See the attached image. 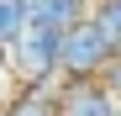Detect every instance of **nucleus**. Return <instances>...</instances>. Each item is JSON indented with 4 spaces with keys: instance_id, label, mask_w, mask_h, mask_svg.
<instances>
[{
    "instance_id": "obj_9",
    "label": "nucleus",
    "mask_w": 121,
    "mask_h": 116,
    "mask_svg": "<svg viewBox=\"0 0 121 116\" xmlns=\"http://www.w3.org/2000/svg\"><path fill=\"white\" fill-rule=\"evenodd\" d=\"M5 69L11 63H5V48H0V95H5Z\"/></svg>"
},
{
    "instance_id": "obj_7",
    "label": "nucleus",
    "mask_w": 121,
    "mask_h": 116,
    "mask_svg": "<svg viewBox=\"0 0 121 116\" xmlns=\"http://www.w3.org/2000/svg\"><path fill=\"white\" fill-rule=\"evenodd\" d=\"M5 116H53V111L42 106V90H26V100H16V111H5Z\"/></svg>"
},
{
    "instance_id": "obj_2",
    "label": "nucleus",
    "mask_w": 121,
    "mask_h": 116,
    "mask_svg": "<svg viewBox=\"0 0 121 116\" xmlns=\"http://www.w3.org/2000/svg\"><path fill=\"white\" fill-rule=\"evenodd\" d=\"M111 58H116V42L90 21V16L63 32V58H58V69H63L69 79H95V74H105Z\"/></svg>"
},
{
    "instance_id": "obj_3",
    "label": "nucleus",
    "mask_w": 121,
    "mask_h": 116,
    "mask_svg": "<svg viewBox=\"0 0 121 116\" xmlns=\"http://www.w3.org/2000/svg\"><path fill=\"white\" fill-rule=\"evenodd\" d=\"M53 116H121V100L105 79H63L53 95Z\"/></svg>"
},
{
    "instance_id": "obj_5",
    "label": "nucleus",
    "mask_w": 121,
    "mask_h": 116,
    "mask_svg": "<svg viewBox=\"0 0 121 116\" xmlns=\"http://www.w3.org/2000/svg\"><path fill=\"white\" fill-rule=\"evenodd\" d=\"M32 21V0H0V48H11Z\"/></svg>"
},
{
    "instance_id": "obj_1",
    "label": "nucleus",
    "mask_w": 121,
    "mask_h": 116,
    "mask_svg": "<svg viewBox=\"0 0 121 116\" xmlns=\"http://www.w3.org/2000/svg\"><path fill=\"white\" fill-rule=\"evenodd\" d=\"M58 58H63V32L48 27V21H26V32L5 48V63H11V74L26 90H48L53 85Z\"/></svg>"
},
{
    "instance_id": "obj_4",
    "label": "nucleus",
    "mask_w": 121,
    "mask_h": 116,
    "mask_svg": "<svg viewBox=\"0 0 121 116\" xmlns=\"http://www.w3.org/2000/svg\"><path fill=\"white\" fill-rule=\"evenodd\" d=\"M84 16H90V0H32V21H48L58 32L79 27Z\"/></svg>"
},
{
    "instance_id": "obj_8",
    "label": "nucleus",
    "mask_w": 121,
    "mask_h": 116,
    "mask_svg": "<svg viewBox=\"0 0 121 116\" xmlns=\"http://www.w3.org/2000/svg\"><path fill=\"white\" fill-rule=\"evenodd\" d=\"M100 79H105V90H111L116 100H121V53L111 58V63H105V74H100Z\"/></svg>"
},
{
    "instance_id": "obj_6",
    "label": "nucleus",
    "mask_w": 121,
    "mask_h": 116,
    "mask_svg": "<svg viewBox=\"0 0 121 116\" xmlns=\"http://www.w3.org/2000/svg\"><path fill=\"white\" fill-rule=\"evenodd\" d=\"M90 21L100 27L116 42V53H121V0H95V11H90Z\"/></svg>"
}]
</instances>
